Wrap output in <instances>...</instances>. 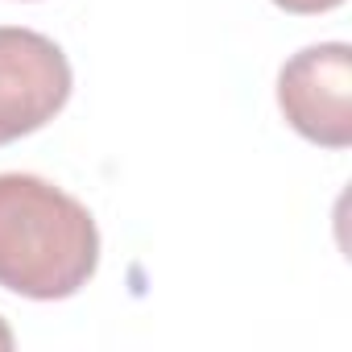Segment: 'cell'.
Returning a JSON list of instances; mask_svg holds the SVG:
<instances>
[{
	"instance_id": "cell-5",
	"label": "cell",
	"mask_w": 352,
	"mask_h": 352,
	"mask_svg": "<svg viewBox=\"0 0 352 352\" xmlns=\"http://www.w3.org/2000/svg\"><path fill=\"white\" fill-rule=\"evenodd\" d=\"M13 348V331H9V323L0 319V352H9Z\"/></svg>"
},
{
	"instance_id": "cell-3",
	"label": "cell",
	"mask_w": 352,
	"mask_h": 352,
	"mask_svg": "<svg viewBox=\"0 0 352 352\" xmlns=\"http://www.w3.org/2000/svg\"><path fill=\"white\" fill-rule=\"evenodd\" d=\"M278 104L294 133L323 149L352 145V50L323 42L298 50L278 75Z\"/></svg>"
},
{
	"instance_id": "cell-1",
	"label": "cell",
	"mask_w": 352,
	"mask_h": 352,
	"mask_svg": "<svg viewBox=\"0 0 352 352\" xmlns=\"http://www.w3.org/2000/svg\"><path fill=\"white\" fill-rule=\"evenodd\" d=\"M100 265L91 212L38 174H0V286L54 302L79 294Z\"/></svg>"
},
{
	"instance_id": "cell-4",
	"label": "cell",
	"mask_w": 352,
	"mask_h": 352,
	"mask_svg": "<svg viewBox=\"0 0 352 352\" xmlns=\"http://www.w3.org/2000/svg\"><path fill=\"white\" fill-rule=\"evenodd\" d=\"M274 5L286 9V13H298V17H315V13H327V9L344 5V0H274Z\"/></svg>"
},
{
	"instance_id": "cell-2",
	"label": "cell",
	"mask_w": 352,
	"mask_h": 352,
	"mask_svg": "<svg viewBox=\"0 0 352 352\" xmlns=\"http://www.w3.org/2000/svg\"><path fill=\"white\" fill-rule=\"evenodd\" d=\"M71 100V63L38 30L0 25V145L38 133Z\"/></svg>"
}]
</instances>
